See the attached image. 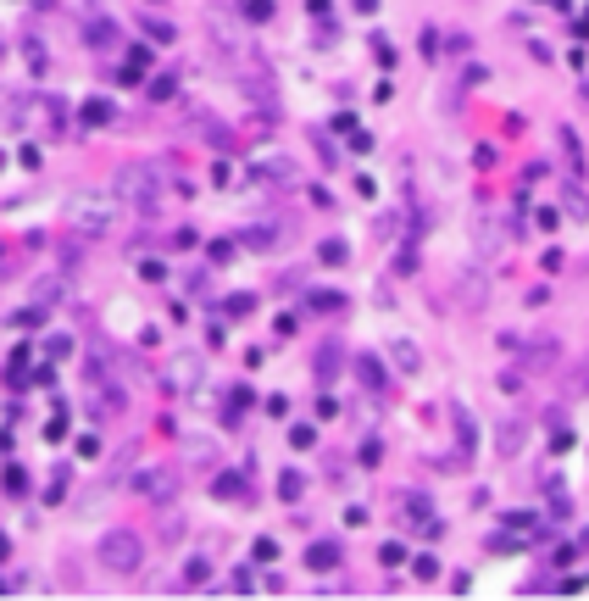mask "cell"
I'll return each instance as SVG.
<instances>
[{
    "label": "cell",
    "mask_w": 589,
    "mask_h": 601,
    "mask_svg": "<svg viewBox=\"0 0 589 601\" xmlns=\"http://www.w3.org/2000/svg\"><path fill=\"white\" fill-rule=\"evenodd\" d=\"M206 574H212V557H195V562H189V585H201Z\"/></svg>",
    "instance_id": "obj_13"
},
{
    "label": "cell",
    "mask_w": 589,
    "mask_h": 601,
    "mask_svg": "<svg viewBox=\"0 0 589 601\" xmlns=\"http://www.w3.org/2000/svg\"><path fill=\"white\" fill-rule=\"evenodd\" d=\"M178 534H184V518H178V513H167V518H161V540H178Z\"/></svg>",
    "instance_id": "obj_12"
},
{
    "label": "cell",
    "mask_w": 589,
    "mask_h": 601,
    "mask_svg": "<svg viewBox=\"0 0 589 601\" xmlns=\"http://www.w3.org/2000/svg\"><path fill=\"white\" fill-rule=\"evenodd\" d=\"M100 562H106L111 574H134V568L145 562V546H140L134 534H106V540H100Z\"/></svg>",
    "instance_id": "obj_2"
},
{
    "label": "cell",
    "mask_w": 589,
    "mask_h": 601,
    "mask_svg": "<svg viewBox=\"0 0 589 601\" xmlns=\"http://www.w3.org/2000/svg\"><path fill=\"white\" fill-rule=\"evenodd\" d=\"M389 362H395V374H417V368H423V351H417L412 340H389Z\"/></svg>",
    "instance_id": "obj_4"
},
{
    "label": "cell",
    "mask_w": 589,
    "mask_h": 601,
    "mask_svg": "<svg viewBox=\"0 0 589 601\" xmlns=\"http://www.w3.org/2000/svg\"><path fill=\"white\" fill-rule=\"evenodd\" d=\"M22 62H28V73H45V51H39V45H34V39H28V45H22Z\"/></svg>",
    "instance_id": "obj_7"
},
{
    "label": "cell",
    "mask_w": 589,
    "mask_h": 601,
    "mask_svg": "<svg viewBox=\"0 0 589 601\" xmlns=\"http://www.w3.org/2000/svg\"><path fill=\"white\" fill-rule=\"evenodd\" d=\"M245 17H250V22H267V17H273V0H245Z\"/></svg>",
    "instance_id": "obj_9"
},
{
    "label": "cell",
    "mask_w": 589,
    "mask_h": 601,
    "mask_svg": "<svg viewBox=\"0 0 589 601\" xmlns=\"http://www.w3.org/2000/svg\"><path fill=\"white\" fill-rule=\"evenodd\" d=\"M140 490H145V496H172L178 484H172V473H145V479H140Z\"/></svg>",
    "instance_id": "obj_5"
},
{
    "label": "cell",
    "mask_w": 589,
    "mask_h": 601,
    "mask_svg": "<svg viewBox=\"0 0 589 601\" xmlns=\"http://www.w3.org/2000/svg\"><path fill=\"white\" fill-rule=\"evenodd\" d=\"M117 201H123V195H111V190H78L73 201H67V228H73L78 239H100L106 228L117 223Z\"/></svg>",
    "instance_id": "obj_1"
},
{
    "label": "cell",
    "mask_w": 589,
    "mask_h": 601,
    "mask_svg": "<svg viewBox=\"0 0 589 601\" xmlns=\"http://www.w3.org/2000/svg\"><path fill=\"white\" fill-rule=\"evenodd\" d=\"M106 117H111L106 100H89V106H83V123H106Z\"/></svg>",
    "instance_id": "obj_10"
},
{
    "label": "cell",
    "mask_w": 589,
    "mask_h": 601,
    "mask_svg": "<svg viewBox=\"0 0 589 601\" xmlns=\"http://www.w3.org/2000/svg\"><path fill=\"white\" fill-rule=\"evenodd\" d=\"M117 195H123L128 206L150 212V206H156V173H150V167H123V173H117Z\"/></svg>",
    "instance_id": "obj_3"
},
{
    "label": "cell",
    "mask_w": 589,
    "mask_h": 601,
    "mask_svg": "<svg viewBox=\"0 0 589 601\" xmlns=\"http://www.w3.org/2000/svg\"><path fill=\"white\" fill-rule=\"evenodd\" d=\"M245 245H256V251H267V245H273V228H245Z\"/></svg>",
    "instance_id": "obj_11"
},
{
    "label": "cell",
    "mask_w": 589,
    "mask_h": 601,
    "mask_svg": "<svg viewBox=\"0 0 589 601\" xmlns=\"http://www.w3.org/2000/svg\"><path fill=\"white\" fill-rule=\"evenodd\" d=\"M189 378H195V357H178V362L167 368V384H172V390H184Z\"/></svg>",
    "instance_id": "obj_6"
},
{
    "label": "cell",
    "mask_w": 589,
    "mask_h": 601,
    "mask_svg": "<svg viewBox=\"0 0 589 601\" xmlns=\"http://www.w3.org/2000/svg\"><path fill=\"white\" fill-rule=\"evenodd\" d=\"M334 557H339L334 546H311V557H306V562H311V568H334Z\"/></svg>",
    "instance_id": "obj_8"
}]
</instances>
